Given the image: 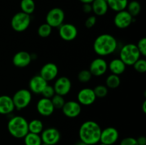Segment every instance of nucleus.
Returning <instances> with one entry per match:
<instances>
[{"mask_svg": "<svg viewBox=\"0 0 146 145\" xmlns=\"http://www.w3.org/2000/svg\"><path fill=\"white\" fill-rule=\"evenodd\" d=\"M47 84L48 82L46 81L39 74L36 75L30 79L29 82V90L32 94L41 95Z\"/></svg>", "mask_w": 146, "mask_h": 145, "instance_id": "nucleus-19", "label": "nucleus"}, {"mask_svg": "<svg viewBox=\"0 0 146 145\" xmlns=\"http://www.w3.org/2000/svg\"><path fill=\"white\" fill-rule=\"evenodd\" d=\"M65 13L64 10L58 7L51 9L46 16V23L52 28H58L64 23Z\"/></svg>", "mask_w": 146, "mask_h": 145, "instance_id": "nucleus-7", "label": "nucleus"}, {"mask_svg": "<svg viewBox=\"0 0 146 145\" xmlns=\"http://www.w3.org/2000/svg\"><path fill=\"white\" fill-rule=\"evenodd\" d=\"M20 8H21V11L31 15L35 11V2L34 0H21Z\"/></svg>", "mask_w": 146, "mask_h": 145, "instance_id": "nucleus-27", "label": "nucleus"}, {"mask_svg": "<svg viewBox=\"0 0 146 145\" xmlns=\"http://www.w3.org/2000/svg\"><path fill=\"white\" fill-rule=\"evenodd\" d=\"M52 29L53 28L51 26H49L46 23H44L38 27L37 33L40 37L45 38L51 35V33H52Z\"/></svg>", "mask_w": 146, "mask_h": 145, "instance_id": "nucleus-29", "label": "nucleus"}, {"mask_svg": "<svg viewBox=\"0 0 146 145\" xmlns=\"http://www.w3.org/2000/svg\"><path fill=\"white\" fill-rule=\"evenodd\" d=\"M28 120L21 115H15L9 119L7 130L15 139H23L29 132Z\"/></svg>", "mask_w": 146, "mask_h": 145, "instance_id": "nucleus-3", "label": "nucleus"}, {"mask_svg": "<svg viewBox=\"0 0 146 145\" xmlns=\"http://www.w3.org/2000/svg\"><path fill=\"white\" fill-rule=\"evenodd\" d=\"M132 66L136 72L139 73H144L146 72V60L145 58H140Z\"/></svg>", "mask_w": 146, "mask_h": 145, "instance_id": "nucleus-33", "label": "nucleus"}, {"mask_svg": "<svg viewBox=\"0 0 146 145\" xmlns=\"http://www.w3.org/2000/svg\"><path fill=\"white\" fill-rule=\"evenodd\" d=\"M58 28V35L64 41L69 42L75 40L78 36V28L71 23H64Z\"/></svg>", "mask_w": 146, "mask_h": 145, "instance_id": "nucleus-8", "label": "nucleus"}, {"mask_svg": "<svg viewBox=\"0 0 146 145\" xmlns=\"http://www.w3.org/2000/svg\"><path fill=\"white\" fill-rule=\"evenodd\" d=\"M58 74V68L56 64L48 62L44 64L40 70L39 75L47 82L54 80Z\"/></svg>", "mask_w": 146, "mask_h": 145, "instance_id": "nucleus-16", "label": "nucleus"}, {"mask_svg": "<svg viewBox=\"0 0 146 145\" xmlns=\"http://www.w3.org/2000/svg\"><path fill=\"white\" fill-rule=\"evenodd\" d=\"M101 126L94 120H87L81 124L78 129L79 139L88 145H96L100 142Z\"/></svg>", "mask_w": 146, "mask_h": 145, "instance_id": "nucleus-2", "label": "nucleus"}, {"mask_svg": "<svg viewBox=\"0 0 146 145\" xmlns=\"http://www.w3.org/2000/svg\"><path fill=\"white\" fill-rule=\"evenodd\" d=\"M15 109L11 97L7 95H0V115H9Z\"/></svg>", "mask_w": 146, "mask_h": 145, "instance_id": "nucleus-20", "label": "nucleus"}, {"mask_svg": "<svg viewBox=\"0 0 146 145\" xmlns=\"http://www.w3.org/2000/svg\"><path fill=\"white\" fill-rule=\"evenodd\" d=\"M92 74L91 73L88 69H84L80 71L78 74V80L82 83L88 82L92 79Z\"/></svg>", "mask_w": 146, "mask_h": 145, "instance_id": "nucleus-32", "label": "nucleus"}, {"mask_svg": "<svg viewBox=\"0 0 146 145\" xmlns=\"http://www.w3.org/2000/svg\"><path fill=\"white\" fill-rule=\"evenodd\" d=\"M133 21L134 18L126 9L116 12L113 18L114 25L119 29H125L128 28Z\"/></svg>", "mask_w": 146, "mask_h": 145, "instance_id": "nucleus-13", "label": "nucleus"}, {"mask_svg": "<svg viewBox=\"0 0 146 145\" xmlns=\"http://www.w3.org/2000/svg\"><path fill=\"white\" fill-rule=\"evenodd\" d=\"M119 132L113 127H108L101 130L100 142L106 145H114L119 139Z\"/></svg>", "mask_w": 146, "mask_h": 145, "instance_id": "nucleus-12", "label": "nucleus"}, {"mask_svg": "<svg viewBox=\"0 0 146 145\" xmlns=\"http://www.w3.org/2000/svg\"><path fill=\"white\" fill-rule=\"evenodd\" d=\"M51 100L55 109H61V108L63 107V106H64V105L66 102L64 97L59 95H57V94H55V95L51 98Z\"/></svg>", "mask_w": 146, "mask_h": 145, "instance_id": "nucleus-31", "label": "nucleus"}, {"mask_svg": "<svg viewBox=\"0 0 146 145\" xmlns=\"http://www.w3.org/2000/svg\"><path fill=\"white\" fill-rule=\"evenodd\" d=\"M32 61L31 53L25 51L16 53L12 58L13 65L19 68H24L29 66Z\"/></svg>", "mask_w": 146, "mask_h": 145, "instance_id": "nucleus-18", "label": "nucleus"}, {"mask_svg": "<svg viewBox=\"0 0 146 145\" xmlns=\"http://www.w3.org/2000/svg\"><path fill=\"white\" fill-rule=\"evenodd\" d=\"M53 87L56 94L64 97L71 92L72 82L68 77L61 76L56 78Z\"/></svg>", "mask_w": 146, "mask_h": 145, "instance_id": "nucleus-10", "label": "nucleus"}, {"mask_svg": "<svg viewBox=\"0 0 146 145\" xmlns=\"http://www.w3.org/2000/svg\"><path fill=\"white\" fill-rule=\"evenodd\" d=\"M11 98L15 106V109L18 110H22L26 109L31 104L33 99V95L29 90L22 88L15 92Z\"/></svg>", "mask_w": 146, "mask_h": 145, "instance_id": "nucleus-5", "label": "nucleus"}, {"mask_svg": "<svg viewBox=\"0 0 146 145\" xmlns=\"http://www.w3.org/2000/svg\"><path fill=\"white\" fill-rule=\"evenodd\" d=\"M142 110L143 113H146V100H144L142 105Z\"/></svg>", "mask_w": 146, "mask_h": 145, "instance_id": "nucleus-41", "label": "nucleus"}, {"mask_svg": "<svg viewBox=\"0 0 146 145\" xmlns=\"http://www.w3.org/2000/svg\"><path fill=\"white\" fill-rule=\"evenodd\" d=\"M119 145H138L136 138L133 136H127L123 138L120 142Z\"/></svg>", "mask_w": 146, "mask_h": 145, "instance_id": "nucleus-36", "label": "nucleus"}, {"mask_svg": "<svg viewBox=\"0 0 146 145\" xmlns=\"http://www.w3.org/2000/svg\"><path fill=\"white\" fill-rule=\"evenodd\" d=\"M141 56L136 45L132 43L123 45L119 51V58L125 65L129 66H132Z\"/></svg>", "mask_w": 146, "mask_h": 145, "instance_id": "nucleus-4", "label": "nucleus"}, {"mask_svg": "<svg viewBox=\"0 0 146 145\" xmlns=\"http://www.w3.org/2000/svg\"><path fill=\"white\" fill-rule=\"evenodd\" d=\"M75 145H88V144L86 143H84V142H82V141L79 140L78 142H76V143L75 144Z\"/></svg>", "mask_w": 146, "mask_h": 145, "instance_id": "nucleus-42", "label": "nucleus"}, {"mask_svg": "<svg viewBox=\"0 0 146 145\" xmlns=\"http://www.w3.org/2000/svg\"><path fill=\"white\" fill-rule=\"evenodd\" d=\"M82 4H91L94 0H79Z\"/></svg>", "mask_w": 146, "mask_h": 145, "instance_id": "nucleus-40", "label": "nucleus"}, {"mask_svg": "<svg viewBox=\"0 0 146 145\" xmlns=\"http://www.w3.org/2000/svg\"><path fill=\"white\" fill-rule=\"evenodd\" d=\"M108 8L115 12L126 9L128 0H106Z\"/></svg>", "mask_w": 146, "mask_h": 145, "instance_id": "nucleus-23", "label": "nucleus"}, {"mask_svg": "<svg viewBox=\"0 0 146 145\" xmlns=\"http://www.w3.org/2000/svg\"><path fill=\"white\" fill-rule=\"evenodd\" d=\"M96 145H106V144H104L101 143V142H99V143H98V144H96Z\"/></svg>", "mask_w": 146, "mask_h": 145, "instance_id": "nucleus-43", "label": "nucleus"}, {"mask_svg": "<svg viewBox=\"0 0 146 145\" xmlns=\"http://www.w3.org/2000/svg\"><path fill=\"white\" fill-rule=\"evenodd\" d=\"M126 66L127 65L119 58H115L108 63V70H109L112 74L120 76L125 71Z\"/></svg>", "mask_w": 146, "mask_h": 145, "instance_id": "nucleus-21", "label": "nucleus"}, {"mask_svg": "<svg viewBox=\"0 0 146 145\" xmlns=\"http://www.w3.org/2000/svg\"><path fill=\"white\" fill-rule=\"evenodd\" d=\"M92 12L98 16H103L108 12V6L106 0H94L91 3Z\"/></svg>", "mask_w": 146, "mask_h": 145, "instance_id": "nucleus-22", "label": "nucleus"}, {"mask_svg": "<svg viewBox=\"0 0 146 145\" xmlns=\"http://www.w3.org/2000/svg\"><path fill=\"white\" fill-rule=\"evenodd\" d=\"M94 89L91 88H81L77 93V101L81 106H90L96 100Z\"/></svg>", "mask_w": 146, "mask_h": 145, "instance_id": "nucleus-14", "label": "nucleus"}, {"mask_svg": "<svg viewBox=\"0 0 146 145\" xmlns=\"http://www.w3.org/2000/svg\"><path fill=\"white\" fill-rule=\"evenodd\" d=\"M97 18L96 16L92 15L88 16L85 21V26L87 28H91L96 24Z\"/></svg>", "mask_w": 146, "mask_h": 145, "instance_id": "nucleus-37", "label": "nucleus"}, {"mask_svg": "<svg viewBox=\"0 0 146 145\" xmlns=\"http://www.w3.org/2000/svg\"><path fill=\"white\" fill-rule=\"evenodd\" d=\"M63 114L66 117L76 118L79 116L82 111V106L77 100L66 101L65 104L61 108Z\"/></svg>", "mask_w": 146, "mask_h": 145, "instance_id": "nucleus-15", "label": "nucleus"}, {"mask_svg": "<svg viewBox=\"0 0 146 145\" xmlns=\"http://www.w3.org/2000/svg\"><path fill=\"white\" fill-rule=\"evenodd\" d=\"M41 145H48V144H44V143H42V144Z\"/></svg>", "mask_w": 146, "mask_h": 145, "instance_id": "nucleus-44", "label": "nucleus"}, {"mask_svg": "<svg viewBox=\"0 0 146 145\" xmlns=\"http://www.w3.org/2000/svg\"><path fill=\"white\" fill-rule=\"evenodd\" d=\"M88 71L93 76H102L108 71V63L102 57H97L91 62Z\"/></svg>", "mask_w": 146, "mask_h": 145, "instance_id": "nucleus-11", "label": "nucleus"}, {"mask_svg": "<svg viewBox=\"0 0 146 145\" xmlns=\"http://www.w3.org/2000/svg\"><path fill=\"white\" fill-rule=\"evenodd\" d=\"M40 136L43 143L48 145H56L61 138V132L55 127L44 128Z\"/></svg>", "mask_w": 146, "mask_h": 145, "instance_id": "nucleus-9", "label": "nucleus"}, {"mask_svg": "<svg viewBox=\"0 0 146 145\" xmlns=\"http://www.w3.org/2000/svg\"><path fill=\"white\" fill-rule=\"evenodd\" d=\"M82 9L84 13L86 14H89L92 12V7L91 4H83Z\"/></svg>", "mask_w": 146, "mask_h": 145, "instance_id": "nucleus-38", "label": "nucleus"}, {"mask_svg": "<svg viewBox=\"0 0 146 145\" xmlns=\"http://www.w3.org/2000/svg\"><path fill=\"white\" fill-rule=\"evenodd\" d=\"M31 22V15L19 11L16 13L11 18V26L16 32H24L28 29Z\"/></svg>", "mask_w": 146, "mask_h": 145, "instance_id": "nucleus-6", "label": "nucleus"}, {"mask_svg": "<svg viewBox=\"0 0 146 145\" xmlns=\"http://www.w3.org/2000/svg\"><path fill=\"white\" fill-rule=\"evenodd\" d=\"M55 94V90H54V87H53V85L47 84V85L44 88V90L42 91L41 95H42L43 98H49V99H51Z\"/></svg>", "mask_w": 146, "mask_h": 145, "instance_id": "nucleus-34", "label": "nucleus"}, {"mask_svg": "<svg viewBox=\"0 0 146 145\" xmlns=\"http://www.w3.org/2000/svg\"><path fill=\"white\" fill-rule=\"evenodd\" d=\"M121 83V78L119 75L111 73L107 76L106 79V86L108 89H116Z\"/></svg>", "mask_w": 146, "mask_h": 145, "instance_id": "nucleus-26", "label": "nucleus"}, {"mask_svg": "<svg viewBox=\"0 0 146 145\" xmlns=\"http://www.w3.org/2000/svg\"><path fill=\"white\" fill-rule=\"evenodd\" d=\"M118 46V42L117 39L110 34H102L98 36L93 44L94 52L102 58L114 53Z\"/></svg>", "mask_w": 146, "mask_h": 145, "instance_id": "nucleus-1", "label": "nucleus"}, {"mask_svg": "<svg viewBox=\"0 0 146 145\" xmlns=\"http://www.w3.org/2000/svg\"><path fill=\"white\" fill-rule=\"evenodd\" d=\"M126 10L133 18H135L141 13V5L139 1H136V0H133V1L128 2Z\"/></svg>", "mask_w": 146, "mask_h": 145, "instance_id": "nucleus-28", "label": "nucleus"}, {"mask_svg": "<svg viewBox=\"0 0 146 145\" xmlns=\"http://www.w3.org/2000/svg\"><path fill=\"white\" fill-rule=\"evenodd\" d=\"M23 139L24 145H41L43 143L40 134L31 132H28Z\"/></svg>", "mask_w": 146, "mask_h": 145, "instance_id": "nucleus-25", "label": "nucleus"}, {"mask_svg": "<svg viewBox=\"0 0 146 145\" xmlns=\"http://www.w3.org/2000/svg\"><path fill=\"white\" fill-rule=\"evenodd\" d=\"M94 91L97 98H104L108 95V88L105 85H98L94 88Z\"/></svg>", "mask_w": 146, "mask_h": 145, "instance_id": "nucleus-30", "label": "nucleus"}, {"mask_svg": "<svg viewBox=\"0 0 146 145\" xmlns=\"http://www.w3.org/2000/svg\"><path fill=\"white\" fill-rule=\"evenodd\" d=\"M139 51L140 53L142 56H146V38L145 37L141 38L139 41H138V44H135Z\"/></svg>", "mask_w": 146, "mask_h": 145, "instance_id": "nucleus-35", "label": "nucleus"}, {"mask_svg": "<svg viewBox=\"0 0 146 145\" xmlns=\"http://www.w3.org/2000/svg\"><path fill=\"white\" fill-rule=\"evenodd\" d=\"M36 108L37 112L42 117L51 116L56 109L53 105L51 100L43 97L37 101Z\"/></svg>", "mask_w": 146, "mask_h": 145, "instance_id": "nucleus-17", "label": "nucleus"}, {"mask_svg": "<svg viewBox=\"0 0 146 145\" xmlns=\"http://www.w3.org/2000/svg\"><path fill=\"white\" fill-rule=\"evenodd\" d=\"M29 132L41 134L44 129V125L42 121L38 119H34L28 123Z\"/></svg>", "mask_w": 146, "mask_h": 145, "instance_id": "nucleus-24", "label": "nucleus"}, {"mask_svg": "<svg viewBox=\"0 0 146 145\" xmlns=\"http://www.w3.org/2000/svg\"><path fill=\"white\" fill-rule=\"evenodd\" d=\"M138 145H146V137L144 136H141L136 139Z\"/></svg>", "mask_w": 146, "mask_h": 145, "instance_id": "nucleus-39", "label": "nucleus"}]
</instances>
